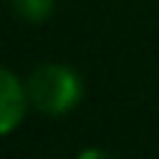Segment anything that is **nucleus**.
I'll return each mask as SVG.
<instances>
[{
    "mask_svg": "<svg viewBox=\"0 0 159 159\" xmlns=\"http://www.w3.org/2000/svg\"><path fill=\"white\" fill-rule=\"evenodd\" d=\"M74 159H118V156L109 153V150H103V148H85V150H80Z\"/></svg>",
    "mask_w": 159,
    "mask_h": 159,
    "instance_id": "nucleus-4",
    "label": "nucleus"
},
{
    "mask_svg": "<svg viewBox=\"0 0 159 159\" xmlns=\"http://www.w3.org/2000/svg\"><path fill=\"white\" fill-rule=\"evenodd\" d=\"M12 9H15L18 18H24L30 24H39L44 18H50L53 0H12Z\"/></svg>",
    "mask_w": 159,
    "mask_h": 159,
    "instance_id": "nucleus-3",
    "label": "nucleus"
},
{
    "mask_svg": "<svg viewBox=\"0 0 159 159\" xmlns=\"http://www.w3.org/2000/svg\"><path fill=\"white\" fill-rule=\"evenodd\" d=\"M30 106L27 83H21L9 68L0 71V133L9 136L24 121V112Z\"/></svg>",
    "mask_w": 159,
    "mask_h": 159,
    "instance_id": "nucleus-2",
    "label": "nucleus"
},
{
    "mask_svg": "<svg viewBox=\"0 0 159 159\" xmlns=\"http://www.w3.org/2000/svg\"><path fill=\"white\" fill-rule=\"evenodd\" d=\"M27 94L30 106L41 115H65L83 100V80L68 65L44 62L27 77Z\"/></svg>",
    "mask_w": 159,
    "mask_h": 159,
    "instance_id": "nucleus-1",
    "label": "nucleus"
}]
</instances>
